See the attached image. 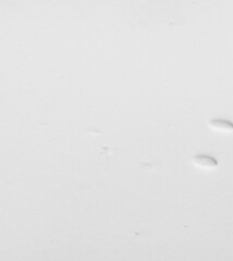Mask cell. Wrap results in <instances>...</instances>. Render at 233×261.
<instances>
[{
  "label": "cell",
  "mask_w": 233,
  "mask_h": 261,
  "mask_svg": "<svg viewBox=\"0 0 233 261\" xmlns=\"http://www.w3.org/2000/svg\"><path fill=\"white\" fill-rule=\"evenodd\" d=\"M193 164L202 170H215L218 166V161L209 155H195L193 157Z\"/></svg>",
  "instance_id": "cell-1"
},
{
  "label": "cell",
  "mask_w": 233,
  "mask_h": 261,
  "mask_svg": "<svg viewBox=\"0 0 233 261\" xmlns=\"http://www.w3.org/2000/svg\"><path fill=\"white\" fill-rule=\"evenodd\" d=\"M208 125L211 130L220 132V133L233 132V122L229 121V120H227V119H221V118L211 119V120H209Z\"/></svg>",
  "instance_id": "cell-2"
}]
</instances>
